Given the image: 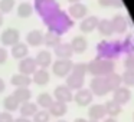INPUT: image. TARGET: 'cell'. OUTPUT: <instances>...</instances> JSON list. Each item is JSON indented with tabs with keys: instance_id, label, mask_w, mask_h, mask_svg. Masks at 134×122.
Here are the masks:
<instances>
[{
	"instance_id": "obj_1",
	"label": "cell",
	"mask_w": 134,
	"mask_h": 122,
	"mask_svg": "<svg viewBox=\"0 0 134 122\" xmlns=\"http://www.w3.org/2000/svg\"><path fill=\"white\" fill-rule=\"evenodd\" d=\"M42 22L48 27V32H53L59 36L65 35L74 26V20L68 15V12H64V10H58V12L46 16L42 19Z\"/></svg>"
},
{
	"instance_id": "obj_2",
	"label": "cell",
	"mask_w": 134,
	"mask_h": 122,
	"mask_svg": "<svg viewBox=\"0 0 134 122\" xmlns=\"http://www.w3.org/2000/svg\"><path fill=\"white\" fill-rule=\"evenodd\" d=\"M87 65H88V73H91L92 76H108L115 69V63L111 59L95 58Z\"/></svg>"
},
{
	"instance_id": "obj_3",
	"label": "cell",
	"mask_w": 134,
	"mask_h": 122,
	"mask_svg": "<svg viewBox=\"0 0 134 122\" xmlns=\"http://www.w3.org/2000/svg\"><path fill=\"white\" fill-rule=\"evenodd\" d=\"M33 9L41 16V19L61 10V6L56 0H33Z\"/></svg>"
},
{
	"instance_id": "obj_4",
	"label": "cell",
	"mask_w": 134,
	"mask_h": 122,
	"mask_svg": "<svg viewBox=\"0 0 134 122\" xmlns=\"http://www.w3.org/2000/svg\"><path fill=\"white\" fill-rule=\"evenodd\" d=\"M74 68V62L71 59H56L52 63V72L58 78H66Z\"/></svg>"
},
{
	"instance_id": "obj_5",
	"label": "cell",
	"mask_w": 134,
	"mask_h": 122,
	"mask_svg": "<svg viewBox=\"0 0 134 122\" xmlns=\"http://www.w3.org/2000/svg\"><path fill=\"white\" fill-rule=\"evenodd\" d=\"M20 42V32L15 27H7L0 35V43L4 47H12Z\"/></svg>"
},
{
	"instance_id": "obj_6",
	"label": "cell",
	"mask_w": 134,
	"mask_h": 122,
	"mask_svg": "<svg viewBox=\"0 0 134 122\" xmlns=\"http://www.w3.org/2000/svg\"><path fill=\"white\" fill-rule=\"evenodd\" d=\"M90 90L92 92V95L97 96H105L108 92H111L105 76H94L90 83Z\"/></svg>"
},
{
	"instance_id": "obj_7",
	"label": "cell",
	"mask_w": 134,
	"mask_h": 122,
	"mask_svg": "<svg viewBox=\"0 0 134 122\" xmlns=\"http://www.w3.org/2000/svg\"><path fill=\"white\" fill-rule=\"evenodd\" d=\"M97 53H98L97 58H101V59L115 58V56L118 55V52H117V43L101 42V43H98V46H97Z\"/></svg>"
},
{
	"instance_id": "obj_8",
	"label": "cell",
	"mask_w": 134,
	"mask_h": 122,
	"mask_svg": "<svg viewBox=\"0 0 134 122\" xmlns=\"http://www.w3.org/2000/svg\"><path fill=\"white\" fill-rule=\"evenodd\" d=\"M18 69H19V73L32 76L33 73L38 70V65H36V62H35V58L27 56V58H25V59H20V60H19V65H18Z\"/></svg>"
},
{
	"instance_id": "obj_9",
	"label": "cell",
	"mask_w": 134,
	"mask_h": 122,
	"mask_svg": "<svg viewBox=\"0 0 134 122\" xmlns=\"http://www.w3.org/2000/svg\"><path fill=\"white\" fill-rule=\"evenodd\" d=\"M53 98H55V101L64 102V103H69L71 101H74L72 89H69L66 85H59L53 90Z\"/></svg>"
},
{
	"instance_id": "obj_10",
	"label": "cell",
	"mask_w": 134,
	"mask_h": 122,
	"mask_svg": "<svg viewBox=\"0 0 134 122\" xmlns=\"http://www.w3.org/2000/svg\"><path fill=\"white\" fill-rule=\"evenodd\" d=\"M35 62H36V65H38V68H41V69H48V68L52 66V63H53L52 53L48 49L39 50L35 56Z\"/></svg>"
},
{
	"instance_id": "obj_11",
	"label": "cell",
	"mask_w": 134,
	"mask_h": 122,
	"mask_svg": "<svg viewBox=\"0 0 134 122\" xmlns=\"http://www.w3.org/2000/svg\"><path fill=\"white\" fill-rule=\"evenodd\" d=\"M68 15L71 16V19H75V20H82L84 17H87L88 15V7L84 3H74L69 6L68 9Z\"/></svg>"
},
{
	"instance_id": "obj_12",
	"label": "cell",
	"mask_w": 134,
	"mask_h": 122,
	"mask_svg": "<svg viewBox=\"0 0 134 122\" xmlns=\"http://www.w3.org/2000/svg\"><path fill=\"white\" fill-rule=\"evenodd\" d=\"M43 39H45V33L39 29H33L26 35V45L32 47H38L43 45Z\"/></svg>"
},
{
	"instance_id": "obj_13",
	"label": "cell",
	"mask_w": 134,
	"mask_h": 122,
	"mask_svg": "<svg viewBox=\"0 0 134 122\" xmlns=\"http://www.w3.org/2000/svg\"><path fill=\"white\" fill-rule=\"evenodd\" d=\"M92 92H91L90 89H79L76 90V93L74 95V101H75L76 105H79V106H88V105L92 102Z\"/></svg>"
},
{
	"instance_id": "obj_14",
	"label": "cell",
	"mask_w": 134,
	"mask_h": 122,
	"mask_svg": "<svg viewBox=\"0 0 134 122\" xmlns=\"http://www.w3.org/2000/svg\"><path fill=\"white\" fill-rule=\"evenodd\" d=\"M98 23H99V19L97 16H87L79 23V29H81L82 33H91L98 27Z\"/></svg>"
},
{
	"instance_id": "obj_15",
	"label": "cell",
	"mask_w": 134,
	"mask_h": 122,
	"mask_svg": "<svg viewBox=\"0 0 134 122\" xmlns=\"http://www.w3.org/2000/svg\"><path fill=\"white\" fill-rule=\"evenodd\" d=\"M33 13H35L33 3L26 2V0L20 2V3L18 4V7H16V15H18L20 19H29L30 16L33 15Z\"/></svg>"
},
{
	"instance_id": "obj_16",
	"label": "cell",
	"mask_w": 134,
	"mask_h": 122,
	"mask_svg": "<svg viewBox=\"0 0 134 122\" xmlns=\"http://www.w3.org/2000/svg\"><path fill=\"white\" fill-rule=\"evenodd\" d=\"M32 82V76L23 75V73H15L10 78V85L15 88H29Z\"/></svg>"
},
{
	"instance_id": "obj_17",
	"label": "cell",
	"mask_w": 134,
	"mask_h": 122,
	"mask_svg": "<svg viewBox=\"0 0 134 122\" xmlns=\"http://www.w3.org/2000/svg\"><path fill=\"white\" fill-rule=\"evenodd\" d=\"M84 83H85V76L76 75V73H72V72L66 76V86L69 88V89H72V90L82 89Z\"/></svg>"
},
{
	"instance_id": "obj_18",
	"label": "cell",
	"mask_w": 134,
	"mask_h": 122,
	"mask_svg": "<svg viewBox=\"0 0 134 122\" xmlns=\"http://www.w3.org/2000/svg\"><path fill=\"white\" fill-rule=\"evenodd\" d=\"M53 53L58 59H71L74 55V50L71 47V43H65V42H61L58 46L53 49Z\"/></svg>"
},
{
	"instance_id": "obj_19",
	"label": "cell",
	"mask_w": 134,
	"mask_h": 122,
	"mask_svg": "<svg viewBox=\"0 0 134 122\" xmlns=\"http://www.w3.org/2000/svg\"><path fill=\"white\" fill-rule=\"evenodd\" d=\"M10 55L13 56V59H18V60L27 58V56H29V46H27L26 43H23V42H19L15 46H12Z\"/></svg>"
},
{
	"instance_id": "obj_20",
	"label": "cell",
	"mask_w": 134,
	"mask_h": 122,
	"mask_svg": "<svg viewBox=\"0 0 134 122\" xmlns=\"http://www.w3.org/2000/svg\"><path fill=\"white\" fill-rule=\"evenodd\" d=\"M130 98H131V92L127 88L120 86V88H117L113 93V101H115L117 103H120V105H125L130 101Z\"/></svg>"
},
{
	"instance_id": "obj_21",
	"label": "cell",
	"mask_w": 134,
	"mask_h": 122,
	"mask_svg": "<svg viewBox=\"0 0 134 122\" xmlns=\"http://www.w3.org/2000/svg\"><path fill=\"white\" fill-rule=\"evenodd\" d=\"M39 111V106L36 105V102H25V103H20V108H19V113L20 116H25V118H33L36 112Z\"/></svg>"
},
{
	"instance_id": "obj_22",
	"label": "cell",
	"mask_w": 134,
	"mask_h": 122,
	"mask_svg": "<svg viewBox=\"0 0 134 122\" xmlns=\"http://www.w3.org/2000/svg\"><path fill=\"white\" fill-rule=\"evenodd\" d=\"M49 81H51V75L46 69H41V68H39V69L32 75V82L36 83L38 86H45V85L49 83Z\"/></svg>"
},
{
	"instance_id": "obj_23",
	"label": "cell",
	"mask_w": 134,
	"mask_h": 122,
	"mask_svg": "<svg viewBox=\"0 0 134 122\" xmlns=\"http://www.w3.org/2000/svg\"><path fill=\"white\" fill-rule=\"evenodd\" d=\"M113 23V29H114V33H125L127 32V27H128V23H127V19L121 15H115L111 20Z\"/></svg>"
},
{
	"instance_id": "obj_24",
	"label": "cell",
	"mask_w": 134,
	"mask_h": 122,
	"mask_svg": "<svg viewBox=\"0 0 134 122\" xmlns=\"http://www.w3.org/2000/svg\"><path fill=\"white\" fill-rule=\"evenodd\" d=\"M105 115H107V112H105V106L101 105V103L92 105V106L90 108V111H88V116H90L91 121H99V119H102Z\"/></svg>"
},
{
	"instance_id": "obj_25",
	"label": "cell",
	"mask_w": 134,
	"mask_h": 122,
	"mask_svg": "<svg viewBox=\"0 0 134 122\" xmlns=\"http://www.w3.org/2000/svg\"><path fill=\"white\" fill-rule=\"evenodd\" d=\"M48 111H49L51 116H55V118H61V116H64L65 113L68 112V106H66V103H64V102L53 101V103L51 105V108H49Z\"/></svg>"
},
{
	"instance_id": "obj_26",
	"label": "cell",
	"mask_w": 134,
	"mask_h": 122,
	"mask_svg": "<svg viewBox=\"0 0 134 122\" xmlns=\"http://www.w3.org/2000/svg\"><path fill=\"white\" fill-rule=\"evenodd\" d=\"M71 47H72L74 53H84L88 47V42L84 36H75L71 40Z\"/></svg>"
},
{
	"instance_id": "obj_27",
	"label": "cell",
	"mask_w": 134,
	"mask_h": 122,
	"mask_svg": "<svg viewBox=\"0 0 134 122\" xmlns=\"http://www.w3.org/2000/svg\"><path fill=\"white\" fill-rule=\"evenodd\" d=\"M12 95L19 101V103H25L32 99V90L29 88H16Z\"/></svg>"
},
{
	"instance_id": "obj_28",
	"label": "cell",
	"mask_w": 134,
	"mask_h": 122,
	"mask_svg": "<svg viewBox=\"0 0 134 122\" xmlns=\"http://www.w3.org/2000/svg\"><path fill=\"white\" fill-rule=\"evenodd\" d=\"M53 96L48 92H43V93H39L38 98H36V105H38L41 109H49L51 105L53 103Z\"/></svg>"
},
{
	"instance_id": "obj_29",
	"label": "cell",
	"mask_w": 134,
	"mask_h": 122,
	"mask_svg": "<svg viewBox=\"0 0 134 122\" xmlns=\"http://www.w3.org/2000/svg\"><path fill=\"white\" fill-rule=\"evenodd\" d=\"M3 108H4V111L13 113V112H16V111H19L20 103H19V101L13 95H7L6 98L3 99Z\"/></svg>"
},
{
	"instance_id": "obj_30",
	"label": "cell",
	"mask_w": 134,
	"mask_h": 122,
	"mask_svg": "<svg viewBox=\"0 0 134 122\" xmlns=\"http://www.w3.org/2000/svg\"><path fill=\"white\" fill-rule=\"evenodd\" d=\"M59 43H61V36H59V35H56V33H53V32H46V33H45L43 45L48 47V49H49V47L55 49Z\"/></svg>"
},
{
	"instance_id": "obj_31",
	"label": "cell",
	"mask_w": 134,
	"mask_h": 122,
	"mask_svg": "<svg viewBox=\"0 0 134 122\" xmlns=\"http://www.w3.org/2000/svg\"><path fill=\"white\" fill-rule=\"evenodd\" d=\"M105 79H107V83H108V86H110V90H115L117 88H120L122 83L121 75H118V73H115V72H113L108 76H105Z\"/></svg>"
},
{
	"instance_id": "obj_32",
	"label": "cell",
	"mask_w": 134,
	"mask_h": 122,
	"mask_svg": "<svg viewBox=\"0 0 134 122\" xmlns=\"http://www.w3.org/2000/svg\"><path fill=\"white\" fill-rule=\"evenodd\" d=\"M97 29H98V32L101 33V35H104V36H111L114 33L113 23H111V20H108V19H101Z\"/></svg>"
},
{
	"instance_id": "obj_33",
	"label": "cell",
	"mask_w": 134,
	"mask_h": 122,
	"mask_svg": "<svg viewBox=\"0 0 134 122\" xmlns=\"http://www.w3.org/2000/svg\"><path fill=\"white\" fill-rule=\"evenodd\" d=\"M105 112H107V115H110V118H114V116H117L120 112H121V105L117 103L115 101H108L105 102Z\"/></svg>"
},
{
	"instance_id": "obj_34",
	"label": "cell",
	"mask_w": 134,
	"mask_h": 122,
	"mask_svg": "<svg viewBox=\"0 0 134 122\" xmlns=\"http://www.w3.org/2000/svg\"><path fill=\"white\" fill-rule=\"evenodd\" d=\"M16 6V0H0V13L9 15Z\"/></svg>"
},
{
	"instance_id": "obj_35",
	"label": "cell",
	"mask_w": 134,
	"mask_h": 122,
	"mask_svg": "<svg viewBox=\"0 0 134 122\" xmlns=\"http://www.w3.org/2000/svg\"><path fill=\"white\" fill-rule=\"evenodd\" d=\"M51 119V113L48 109H39L38 112L33 115L32 121L33 122H49Z\"/></svg>"
},
{
	"instance_id": "obj_36",
	"label": "cell",
	"mask_w": 134,
	"mask_h": 122,
	"mask_svg": "<svg viewBox=\"0 0 134 122\" xmlns=\"http://www.w3.org/2000/svg\"><path fill=\"white\" fill-rule=\"evenodd\" d=\"M122 83H125L127 86H134V70L133 69H127L122 73Z\"/></svg>"
},
{
	"instance_id": "obj_37",
	"label": "cell",
	"mask_w": 134,
	"mask_h": 122,
	"mask_svg": "<svg viewBox=\"0 0 134 122\" xmlns=\"http://www.w3.org/2000/svg\"><path fill=\"white\" fill-rule=\"evenodd\" d=\"M72 73H76V75H81V76H85L88 73V65L87 63H74V68H72Z\"/></svg>"
},
{
	"instance_id": "obj_38",
	"label": "cell",
	"mask_w": 134,
	"mask_h": 122,
	"mask_svg": "<svg viewBox=\"0 0 134 122\" xmlns=\"http://www.w3.org/2000/svg\"><path fill=\"white\" fill-rule=\"evenodd\" d=\"M98 3L102 7H122L121 0H98Z\"/></svg>"
},
{
	"instance_id": "obj_39",
	"label": "cell",
	"mask_w": 134,
	"mask_h": 122,
	"mask_svg": "<svg viewBox=\"0 0 134 122\" xmlns=\"http://www.w3.org/2000/svg\"><path fill=\"white\" fill-rule=\"evenodd\" d=\"M13 115L7 111H3V112H0V122H13Z\"/></svg>"
},
{
	"instance_id": "obj_40",
	"label": "cell",
	"mask_w": 134,
	"mask_h": 122,
	"mask_svg": "<svg viewBox=\"0 0 134 122\" xmlns=\"http://www.w3.org/2000/svg\"><path fill=\"white\" fill-rule=\"evenodd\" d=\"M9 59V52L4 46H0V65L6 63V60Z\"/></svg>"
},
{
	"instance_id": "obj_41",
	"label": "cell",
	"mask_w": 134,
	"mask_h": 122,
	"mask_svg": "<svg viewBox=\"0 0 134 122\" xmlns=\"http://www.w3.org/2000/svg\"><path fill=\"white\" fill-rule=\"evenodd\" d=\"M125 68H127V69H133L134 70V52L131 53L127 59H125Z\"/></svg>"
},
{
	"instance_id": "obj_42",
	"label": "cell",
	"mask_w": 134,
	"mask_h": 122,
	"mask_svg": "<svg viewBox=\"0 0 134 122\" xmlns=\"http://www.w3.org/2000/svg\"><path fill=\"white\" fill-rule=\"evenodd\" d=\"M13 122H33L32 118H25V116H19V118H16Z\"/></svg>"
},
{
	"instance_id": "obj_43",
	"label": "cell",
	"mask_w": 134,
	"mask_h": 122,
	"mask_svg": "<svg viewBox=\"0 0 134 122\" xmlns=\"http://www.w3.org/2000/svg\"><path fill=\"white\" fill-rule=\"evenodd\" d=\"M4 90H6V82H4L3 79L0 78V93L4 92Z\"/></svg>"
},
{
	"instance_id": "obj_44",
	"label": "cell",
	"mask_w": 134,
	"mask_h": 122,
	"mask_svg": "<svg viewBox=\"0 0 134 122\" xmlns=\"http://www.w3.org/2000/svg\"><path fill=\"white\" fill-rule=\"evenodd\" d=\"M74 122H88V121H87V119H84V118H76Z\"/></svg>"
},
{
	"instance_id": "obj_45",
	"label": "cell",
	"mask_w": 134,
	"mask_h": 122,
	"mask_svg": "<svg viewBox=\"0 0 134 122\" xmlns=\"http://www.w3.org/2000/svg\"><path fill=\"white\" fill-rule=\"evenodd\" d=\"M104 122H117V121H115L114 118H108V119H105Z\"/></svg>"
},
{
	"instance_id": "obj_46",
	"label": "cell",
	"mask_w": 134,
	"mask_h": 122,
	"mask_svg": "<svg viewBox=\"0 0 134 122\" xmlns=\"http://www.w3.org/2000/svg\"><path fill=\"white\" fill-rule=\"evenodd\" d=\"M68 2H69L71 4H74V3H79V2H81V0H68Z\"/></svg>"
},
{
	"instance_id": "obj_47",
	"label": "cell",
	"mask_w": 134,
	"mask_h": 122,
	"mask_svg": "<svg viewBox=\"0 0 134 122\" xmlns=\"http://www.w3.org/2000/svg\"><path fill=\"white\" fill-rule=\"evenodd\" d=\"M2 25H3V15L0 13V27H2Z\"/></svg>"
},
{
	"instance_id": "obj_48",
	"label": "cell",
	"mask_w": 134,
	"mask_h": 122,
	"mask_svg": "<svg viewBox=\"0 0 134 122\" xmlns=\"http://www.w3.org/2000/svg\"><path fill=\"white\" fill-rule=\"evenodd\" d=\"M58 122H68V121H65V119H59Z\"/></svg>"
},
{
	"instance_id": "obj_49",
	"label": "cell",
	"mask_w": 134,
	"mask_h": 122,
	"mask_svg": "<svg viewBox=\"0 0 134 122\" xmlns=\"http://www.w3.org/2000/svg\"><path fill=\"white\" fill-rule=\"evenodd\" d=\"M88 122H99V121H91V119H90V121H88Z\"/></svg>"
},
{
	"instance_id": "obj_50",
	"label": "cell",
	"mask_w": 134,
	"mask_h": 122,
	"mask_svg": "<svg viewBox=\"0 0 134 122\" xmlns=\"http://www.w3.org/2000/svg\"><path fill=\"white\" fill-rule=\"evenodd\" d=\"M133 121H134V113H133Z\"/></svg>"
}]
</instances>
